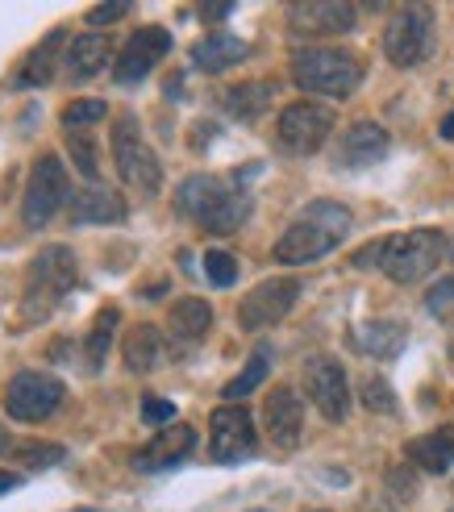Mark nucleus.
Listing matches in <instances>:
<instances>
[{
  "instance_id": "obj_1",
  "label": "nucleus",
  "mask_w": 454,
  "mask_h": 512,
  "mask_svg": "<svg viewBox=\"0 0 454 512\" xmlns=\"http://www.w3.org/2000/svg\"><path fill=\"white\" fill-rule=\"evenodd\" d=\"M350 234V209L338 200H313L296 213V221L275 242V259L288 267H305L325 259L330 250H338Z\"/></svg>"
},
{
  "instance_id": "obj_2",
  "label": "nucleus",
  "mask_w": 454,
  "mask_h": 512,
  "mask_svg": "<svg viewBox=\"0 0 454 512\" xmlns=\"http://www.w3.org/2000/svg\"><path fill=\"white\" fill-rule=\"evenodd\" d=\"M446 259V238L438 229H413V234H392L380 238L355 254V267H380L396 284H421L438 263Z\"/></svg>"
},
{
  "instance_id": "obj_3",
  "label": "nucleus",
  "mask_w": 454,
  "mask_h": 512,
  "mask_svg": "<svg viewBox=\"0 0 454 512\" xmlns=\"http://www.w3.org/2000/svg\"><path fill=\"white\" fill-rule=\"evenodd\" d=\"M175 204H180L188 221L209 229V234H234L250 217V196L234 184H225L221 175H188L180 192H175Z\"/></svg>"
},
{
  "instance_id": "obj_4",
  "label": "nucleus",
  "mask_w": 454,
  "mask_h": 512,
  "mask_svg": "<svg viewBox=\"0 0 454 512\" xmlns=\"http://www.w3.org/2000/svg\"><path fill=\"white\" fill-rule=\"evenodd\" d=\"M75 288V254L71 246H46L34 254L21 279V325H38L63 304V296Z\"/></svg>"
},
{
  "instance_id": "obj_5",
  "label": "nucleus",
  "mask_w": 454,
  "mask_h": 512,
  "mask_svg": "<svg viewBox=\"0 0 454 512\" xmlns=\"http://www.w3.org/2000/svg\"><path fill=\"white\" fill-rule=\"evenodd\" d=\"M292 80L300 92L346 100L363 84V63H359V55H350V50L313 46V50H300L292 59Z\"/></svg>"
},
{
  "instance_id": "obj_6",
  "label": "nucleus",
  "mask_w": 454,
  "mask_h": 512,
  "mask_svg": "<svg viewBox=\"0 0 454 512\" xmlns=\"http://www.w3.org/2000/svg\"><path fill=\"white\" fill-rule=\"evenodd\" d=\"M113 163H117V175L134 192L155 196L163 188V163H159L155 150H150V142L142 138L138 121L130 113L117 117V125H113Z\"/></svg>"
},
{
  "instance_id": "obj_7",
  "label": "nucleus",
  "mask_w": 454,
  "mask_h": 512,
  "mask_svg": "<svg viewBox=\"0 0 454 512\" xmlns=\"http://www.w3.org/2000/svg\"><path fill=\"white\" fill-rule=\"evenodd\" d=\"M71 200L67 192V167L59 155H38L30 167V179H25V200H21V217L30 229H42L50 217H55L63 204Z\"/></svg>"
},
{
  "instance_id": "obj_8",
  "label": "nucleus",
  "mask_w": 454,
  "mask_h": 512,
  "mask_svg": "<svg viewBox=\"0 0 454 512\" xmlns=\"http://www.w3.org/2000/svg\"><path fill=\"white\" fill-rule=\"evenodd\" d=\"M334 109L317 105V100H296V105H288L280 113V121H275V142H280V150H288V155H313V150L325 146V138L334 134Z\"/></svg>"
},
{
  "instance_id": "obj_9",
  "label": "nucleus",
  "mask_w": 454,
  "mask_h": 512,
  "mask_svg": "<svg viewBox=\"0 0 454 512\" xmlns=\"http://www.w3.org/2000/svg\"><path fill=\"white\" fill-rule=\"evenodd\" d=\"M430 42H434V13L425 5H405L392 13L384 30V55L396 67H417L430 55Z\"/></svg>"
},
{
  "instance_id": "obj_10",
  "label": "nucleus",
  "mask_w": 454,
  "mask_h": 512,
  "mask_svg": "<svg viewBox=\"0 0 454 512\" xmlns=\"http://www.w3.org/2000/svg\"><path fill=\"white\" fill-rule=\"evenodd\" d=\"M63 404V379L46 371H17L5 388V408L13 421H46Z\"/></svg>"
},
{
  "instance_id": "obj_11",
  "label": "nucleus",
  "mask_w": 454,
  "mask_h": 512,
  "mask_svg": "<svg viewBox=\"0 0 454 512\" xmlns=\"http://www.w3.org/2000/svg\"><path fill=\"white\" fill-rule=\"evenodd\" d=\"M300 296V284L296 279H263V284L255 292H246L242 304H238V321L246 334H259V329L267 325H280L288 313H292V304Z\"/></svg>"
},
{
  "instance_id": "obj_12",
  "label": "nucleus",
  "mask_w": 454,
  "mask_h": 512,
  "mask_svg": "<svg viewBox=\"0 0 454 512\" xmlns=\"http://www.w3.org/2000/svg\"><path fill=\"white\" fill-rule=\"evenodd\" d=\"M305 392L309 400L317 404V413L325 421H346L350 413V383H346V371L338 358L330 354H317L305 363Z\"/></svg>"
},
{
  "instance_id": "obj_13",
  "label": "nucleus",
  "mask_w": 454,
  "mask_h": 512,
  "mask_svg": "<svg viewBox=\"0 0 454 512\" xmlns=\"http://www.w3.org/2000/svg\"><path fill=\"white\" fill-rule=\"evenodd\" d=\"M255 421L242 404H221L209 421V454L217 463H242L255 454Z\"/></svg>"
},
{
  "instance_id": "obj_14",
  "label": "nucleus",
  "mask_w": 454,
  "mask_h": 512,
  "mask_svg": "<svg viewBox=\"0 0 454 512\" xmlns=\"http://www.w3.org/2000/svg\"><path fill=\"white\" fill-rule=\"evenodd\" d=\"M167 50H171V34L163 30V25H142V30L130 34V42L121 46V55L113 59L117 84H138V80H146V75L155 71V63L167 59Z\"/></svg>"
},
{
  "instance_id": "obj_15",
  "label": "nucleus",
  "mask_w": 454,
  "mask_h": 512,
  "mask_svg": "<svg viewBox=\"0 0 454 512\" xmlns=\"http://www.w3.org/2000/svg\"><path fill=\"white\" fill-rule=\"evenodd\" d=\"M292 34H350L355 30V5L342 0H296L288 5Z\"/></svg>"
},
{
  "instance_id": "obj_16",
  "label": "nucleus",
  "mask_w": 454,
  "mask_h": 512,
  "mask_svg": "<svg viewBox=\"0 0 454 512\" xmlns=\"http://www.w3.org/2000/svg\"><path fill=\"white\" fill-rule=\"evenodd\" d=\"M263 421H267V438L280 450H296L305 438V404L292 388H275L263 400Z\"/></svg>"
},
{
  "instance_id": "obj_17",
  "label": "nucleus",
  "mask_w": 454,
  "mask_h": 512,
  "mask_svg": "<svg viewBox=\"0 0 454 512\" xmlns=\"http://www.w3.org/2000/svg\"><path fill=\"white\" fill-rule=\"evenodd\" d=\"M192 446H196V433H192V425H167V429H159L155 438H150L138 454H134V467L138 471H167V467H175V463H184V458L192 454Z\"/></svg>"
},
{
  "instance_id": "obj_18",
  "label": "nucleus",
  "mask_w": 454,
  "mask_h": 512,
  "mask_svg": "<svg viewBox=\"0 0 454 512\" xmlns=\"http://www.w3.org/2000/svg\"><path fill=\"white\" fill-rule=\"evenodd\" d=\"M388 155V130L375 121H355L338 142V163L342 167H371Z\"/></svg>"
},
{
  "instance_id": "obj_19",
  "label": "nucleus",
  "mask_w": 454,
  "mask_h": 512,
  "mask_svg": "<svg viewBox=\"0 0 454 512\" xmlns=\"http://www.w3.org/2000/svg\"><path fill=\"white\" fill-rule=\"evenodd\" d=\"M67 213L75 225H117V221H125V200L113 188L92 184V188L71 192Z\"/></svg>"
},
{
  "instance_id": "obj_20",
  "label": "nucleus",
  "mask_w": 454,
  "mask_h": 512,
  "mask_svg": "<svg viewBox=\"0 0 454 512\" xmlns=\"http://www.w3.org/2000/svg\"><path fill=\"white\" fill-rule=\"evenodd\" d=\"M109 59H113V38L109 34H80V38H71V46H67L63 71L71 75L75 84H84V80H92V75L105 71Z\"/></svg>"
},
{
  "instance_id": "obj_21",
  "label": "nucleus",
  "mask_w": 454,
  "mask_h": 512,
  "mask_svg": "<svg viewBox=\"0 0 454 512\" xmlns=\"http://www.w3.org/2000/svg\"><path fill=\"white\" fill-rule=\"evenodd\" d=\"M67 30H50L34 50H30V59L21 63L17 71V88H42L50 84V75H55V67L67 59Z\"/></svg>"
},
{
  "instance_id": "obj_22",
  "label": "nucleus",
  "mask_w": 454,
  "mask_h": 512,
  "mask_svg": "<svg viewBox=\"0 0 454 512\" xmlns=\"http://www.w3.org/2000/svg\"><path fill=\"white\" fill-rule=\"evenodd\" d=\"M246 59V42L234 38V34H209L192 46V63L205 71V75H217V71H230Z\"/></svg>"
},
{
  "instance_id": "obj_23",
  "label": "nucleus",
  "mask_w": 454,
  "mask_h": 512,
  "mask_svg": "<svg viewBox=\"0 0 454 512\" xmlns=\"http://www.w3.org/2000/svg\"><path fill=\"white\" fill-rule=\"evenodd\" d=\"M409 454V463L421 467V471H430V475H446L454 467V433L438 429V433H421V438H413L405 446Z\"/></svg>"
},
{
  "instance_id": "obj_24",
  "label": "nucleus",
  "mask_w": 454,
  "mask_h": 512,
  "mask_svg": "<svg viewBox=\"0 0 454 512\" xmlns=\"http://www.w3.org/2000/svg\"><path fill=\"white\" fill-rule=\"evenodd\" d=\"M121 358H125V367H130L134 375L155 371L163 363V334L155 325H134L130 334H125V342H121Z\"/></svg>"
},
{
  "instance_id": "obj_25",
  "label": "nucleus",
  "mask_w": 454,
  "mask_h": 512,
  "mask_svg": "<svg viewBox=\"0 0 454 512\" xmlns=\"http://www.w3.org/2000/svg\"><path fill=\"white\" fill-rule=\"evenodd\" d=\"M167 329L180 342H200L213 329V309L205 300H196V296H184V300H175L171 304V313H167Z\"/></svg>"
},
{
  "instance_id": "obj_26",
  "label": "nucleus",
  "mask_w": 454,
  "mask_h": 512,
  "mask_svg": "<svg viewBox=\"0 0 454 512\" xmlns=\"http://www.w3.org/2000/svg\"><path fill=\"white\" fill-rule=\"evenodd\" d=\"M405 325L400 321H367L355 329V346L371 358H396L400 346H405Z\"/></svg>"
},
{
  "instance_id": "obj_27",
  "label": "nucleus",
  "mask_w": 454,
  "mask_h": 512,
  "mask_svg": "<svg viewBox=\"0 0 454 512\" xmlns=\"http://www.w3.org/2000/svg\"><path fill=\"white\" fill-rule=\"evenodd\" d=\"M0 454L21 458V467H30V471H50L67 458L59 442H13V438H0Z\"/></svg>"
},
{
  "instance_id": "obj_28",
  "label": "nucleus",
  "mask_w": 454,
  "mask_h": 512,
  "mask_svg": "<svg viewBox=\"0 0 454 512\" xmlns=\"http://www.w3.org/2000/svg\"><path fill=\"white\" fill-rule=\"evenodd\" d=\"M271 84H263V80H255V84H238V88H230L225 92V109H230L238 121H259L263 113H267V105H271Z\"/></svg>"
},
{
  "instance_id": "obj_29",
  "label": "nucleus",
  "mask_w": 454,
  "mask_h": 512,
  "mask_svg": "<svg viewBox=\"0 0 454 512\" xmlns=\"http://www.w3.org/2000/svg\"><path fill=\"white\" fill-rule=\"evenodd\" d=\"M117 321H121L117 309H100V313H96L92 334H88V342H84V358H88L92 371H100V363H105V354H109V346H113V334H117Z\"/></svg>"
},
{
  "instance_id": "obj_30",
  "label": "nucleus",
  "mask_w": 454,
  "mask_h": 512,
  "mask_svg": "<svg viewBox=\"0 0 454 512\" xmlns=\"http://www.w3.org/2000/svg\"><path fill=\"white\" fill-rule=\"evenodd\" d=\"M267 371H271V350L267 346H259L255 354H250V363H246V371L242 375H234L230 383H225V400H230V404H238L242 396H250V392H255L259 388V383L267 379Z\"/></svg>"
},
{
  "instance_id": "obj_31",
  "label": "nucleus",
  "mask_w": 454,
  "mask_h": 512,
  "mask_svg": "<svg viewBox=\"0 0 454 512\" xmlns=\"http://www.w3.org/2000/svg\"><path fill=\"white\" fill-rule=\"evenodd\" d=\"M67 150H71V163L84 179H96L100 163H96V146H92V130H63Z\"/></svg>"
},
{
  "instance_id": "obj_32",
  "label": "nucleus",
  "mask_w": 454,
  "mask_h": 512,
  "mask_svg": "<svg viewBox=\"0 0 454 512\" xmlns=\"http://www.w3.org/2000/svg\"><path fill=\"white\" fill-rule=\"evenodd\" d=\"M105 100H71V105L59 113L63 130H92L96 121H105Z\"/></svg>"
},
{
  "instance_id": "obj_33",
  "label": "nucleus",
  "mask_w": 454,
  "mask_h": 512,
  "mask_svg": "<svg viewBox=\"0 0 454 512\" xmlns=\"http://www.w3.org/2000/svg\"><path fill=\"white\" fill-rule=\"evenodd\" d=\"M363 404L371 408V413H396V396H392V388H388V379L367 375V379H363Z\"/></svg>"
},
{
  "instance_id": "obj_34",
  "label": "nucleus",
  "mask_w": 454,
  "mask_h": 512,
  "mask_svg": "<svg viewBox=\"0 0 454 512\" xmlns=\"http://www.w3.org/2000/svg\"><path fill=\"white\" fill-rule=\"evenodd\" d=\"M205 275L213 279L217 288H230L234 279H238V263H234V254H225V250H209V254H205Z\"/></svg>"
},
{
  "instance_id": "obj_35",
  "label": "nucleus",
  "mask_w": 454,
  "mask_h": 512,
  "mask_svg": "<svg viewBox=\"0 0 454 512\" xmlns=\"http://www.w3.org/2000/svg\"><path fill=\"white\" fill-rule=\"evenodd\" d=\"M425 309H430L438 321H454V275L430 288V296H425Z\"/></svg>"
},
{
  "instance_id": "obj_36",
  "label": "nucleus",
  "mask_w": 454,
  "mask_h": 512,
  "mask_svg": "<svg viewBox=\"0 0 454 512\" xmlns=\"http://www.w3.org/2000/svg\"><path fill=\"white\" fill-rule=\"evenodd\" d=\"M142 421H146V425H163V429H167V425L175 421V404L146 396V400H142Z\"/></svg>"
},
{
  "instance_id": "obj_37",
  "label": "nucleus",
  "mask_w": 454,
  "mask_h": 512,
  "mask_svg": "<svg viewBox=\"0 0 454 512\" xmlns=\"http://www.w3.org/2000/svg\"><path fill=\"white\" fill-rule=\"evenodd\" d=\"M125 13H130L125 0H117V5H96V9H88V25H105V21H117Z\"/></svg>"
},
{
  "instance_id": "obj_38",
  "label": "nucleus",
  "mask_w": 454,
  "mask_h": 512,
  "mask_svg": "<svg viewBox=\"0 0 454 512\" xmlns=\"http://www.w3.org/2000/svg\"><path fill=\"white\" fill-rule=\"evenodd\" d=\"M392 488H396V496H405V500H409V496L417 492V483H413L409 475H400V471H392Z\"/></svg>"
},
{
  "instance_id": "obj_39",
  "label": "nucleus",
  "mask_w": 454,
  "mask_h": 512,
  "mask_svg": "<svg viewBox=\"0 0 454 512\" xmlns=\"http://www.w3.org/2000/svg\"><path fill=\"white\" fill-rule=\"evenodd\" d=\"M17 483H21V475H17V471H0V496H9V492L17 488Z\"/></svg>"
},
{
  "instance_id": "obj_40",
  "label": "nucleus",
  "mask_w": 454,
  "mask_h": 512,
  "mask_svg": "<svg viewBox=\"0 0 454 512\" xmlns=\"http://www.w3.org/2000/svg\"><path fill=\"white\" fill-rule=\"evenodd\" d=\"M200 13H205V17H213V21H217V17H230V13H234V5H205Z\"/></svg>"
},
{
  "instance_id": "obj_41",
  "label": "nucleus",
  "mask_w": 454,
  "mask_h": 512,
  "mask_svg": "<svg viewBox=\"0 0 454 512\" xmlns=\"http://www.w3.org/2000/svg\"><path fill=\"white\" fill-rule=\"evenodd\" d=\"M438 134H442L446 142H454V113H450V117H446V121L438 125Z\"/></svg>"
}]
</instances>
